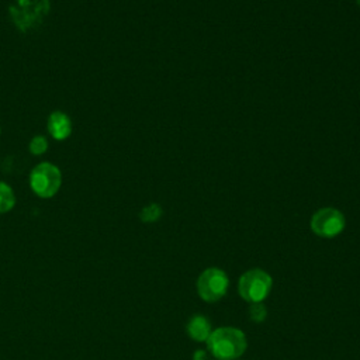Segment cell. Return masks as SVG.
<instances>
[{"mask_svg":"<svg viewBox=\"0 0 360 360\" xmlns=\"http://www.w3.org/2000/svg\"><path fill=\"white\" fill-rule=\"evenodd\" d=\"M205 343L208 353L217 360H236L248 347L245 333L233 326L214 329Z\"/></svg>","mask_w":360,"mask_h":360,"instance_id":"1","label":"cell"},{"mask_svg":"<svg viewBox=\"0 0 360 360\" xmlns=\"http://www.w3.org/2000/svg\"><path fill=\"white\" fill-rule=\"evenodd\" d=\"M273 287L271 276L263 269H250L245 271L238 281V292L249 304L263 302Z\"/></svg>","mask_w":360,"mask_h":360,"instance_id":"2","label":"cell"},{"mask_svg":"<svg viewBox=\"0 0 360 360\" xmlns=\"http://www.w3.org/2000/svg\"><path fill=\"white\" fill-rule=\"evenodd\" d=\"M31 190L41 198L53 197L62 186V173L59 167L51 162L37 165L30 173Z\"/></svg>","mask_w":360,"mask_h":360,"instance_id":"3","label":"cell"},{"mask_svg":"<svg viewBox=\"0 0 360 360\" xmlns=\"http://www.w3.org/2000/svg\"><path fill=\"white\" fill-rule=\"evenodd\" d=\"M229 288V277L219 267H208L197 278V292L207 302H217L225 297Z\"/></svg>","mask_w":360,"mask_h":360,"instance_id":"4","label":"cell"},{"mask_svg":"<svg viewBox=\"0 0 360 360\" xmlns=\"http://www.w3.org/2000/svg\"><path fill=\"white\" fill-rule=\"evenodd\" d=\"M346 225L345 215L332 207L318 210L311 218V229L321 238H335L343 232Z\"/></svg>","mask_w":360,"mask_h":360,"instance_id":"5","label":"cell"},{"mask_svg":"<svg viewBox=\"0 0 360 360\" xmlns=\"http://www.w3.org/2000/svg\"><path fill=\"white\" fill-rule=\"evenodd\" d=\"M46 128L53 139L63 141L72 134V120L63 111H53L48 117Z\"/></svg>","mask_w":360,"mask_h":360,"instance_id":"6","label":"cell"},{"mask_svg":"<svg viewBox=\"0 0 360 360\" xmlns=\"http://www.w3.org/2000/svg\"><path fill=\"white\" fill-rule=\"evenodd\" d=\"M187 333L194 342H207L210 338L212 329H211V322L208 318H205L201 314L193 315L188 322H187Z\"/></svg>","mask_w":360,"mask_h":360,"instance_id":"7","label":"cell"},{"mask_svg":"<svg viewBox=\"0 0 360 360\" xmlns=\"http://www.w3.org/2000/svg\"><path fill=\"white\" fill-rule=\"evenodd\" d=\"M15 204V195L13 188L0 180V214L8 212Z\"/></svg>","mask_w":360,"mask_h":360,"instance_id":"8","label":"cell"},{"mask_svg":"<svg viewBox=\"0 0 360 360\" xmlns=\"http://www.w3.org/2000/svg\"><path fill=\"white\" fill-rule=\"evenodd\" d=\"M160 215H162V208L159 204H155V202L143 207L139 214V217L143 222H155L160 218Z\"/></svg>","mask_w":360,"mask_h":360,"instance_id":"9","label":"cell"},{"mask_svg":"<svg viewBox=\"0 0 360 360\" xmlns=\"http://www.w3.org/2000/svg\"><path fill=\"white\" fill-rule=\"evenodd\" d=\"M28 149H30V152H31L32 155H35V156H39V155L45 153L46 149H48V141H46V138L42 136V135L34 136V138L30 141Z\"/></svg>","mask_w":360,"mask_h":360,"instance_id":"10","label":"cell"},{"mask_svg":"<svg viewBox=\"0 0 360 360\" xmlns=\"http://www.w3.org/2000/svg\"><path fill=\"white\" fill-rule=\"evenodd\" d=\"M267 315V309L264 307V304L262 302H255L249 305V318L253 322H262L266 319Z\"/></svg>","mask_w":360,"mask_h":360,"instance_id":"11","label":"cell"},{"mask_svg":"<svg viewBox=\"0 0 360 360\" xmlns=\"http://www.w3.org/2000/svg\"><path fill=\"white\" fill-rule=\"evenodd\" d=\"M193 360H211V356L205 350L198 349L193 353Z\"/></svg>","mask_w":360,"mask_h":360,"instance_id":"12","label":"cell"}]
</instances>
